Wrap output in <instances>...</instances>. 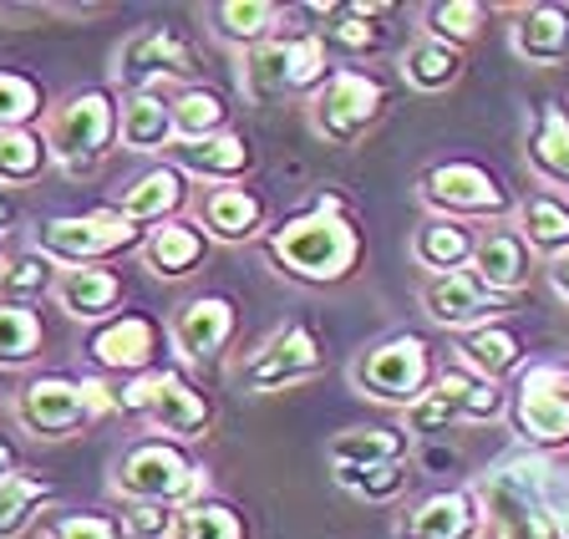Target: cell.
Here are the masks:
<instances>
[{"label": "cell", "mask_w": 569, "mask_h": 539, "mask_svg": "<svg viewBox=\"0 0 569 539\" xmlns=\"http://www.w3.org/2000/svg\"><path fill=\"white\" fill-rule=\"evenodd\" d=\"M417 193L422 204L442 219H503L519 209L513 189L503 183V173H493L488 163H473V158H448V163H432L417 179Z\"/></svg>", "instance_id": "30bf717a"}, {"label": "cell", "mask_w": 569, "mask_h": 539, "mask_svg": "<svg viewBox=\"0 0 569 539\" xmlns=\"http://www.w3.org/2000/svg\"><path fill=\"white\" fill-rule=\"evenodd\" d=\"M458 357H462V372L503 387V377H513L523 367V341L513 326L488 321V326H478V331L458 336Z\"/></svg>", "instance_id": "f1b7e54d"}, {"label": "cell", "mask_w": 569, "mask_h": 539, "mask_svg": "<svg viewBox=\"0 0 569 539\" xmlns=\"http://www.w3.org/2000/svg\"><path fill=\"white\" fill-rule=\"evenodd\" d=\"M280 21H284V11L274 0H219V6H209L213 37L239 47V51L264 47V41L280 31Z\"/></svg>", "instance_id": "4dcf8cb0"}, {"label": "cell", "mask_w": 569, "mask_h": 539, "mask_svg": "<svg viewBox=\"0 0 569 539\" xmlns=\"http://www.w3.org/2000/svg\"><path fill=\"white\" fill-rule=\"evenodd\" d=\"M331 77V51L316 37V26L300 31H274L264 47L244 51V92L254 102H274V97H310Z\"/></svg>", "instance_id": "8992f818"}, {"label": "cell", "mask_w": 569, "mask_h": 539, "mask_svg": "<svg viewBox=\"0 0 569 539\" xmlns=\"http://www.w3.org/2000/svg\"><path fill=\"white\" fill-rule=\"evenodd\" d=\"M16 224H21V204H16L11 189H0V244L16 234ZM0 270H6V254H0Z\"/></svg>", "instance_id": "7dc6e473"}, {"label": "cell", "mask_w": 569, "mask_h": 539, "mask_svg": "<svg viewBox=\"0 0 569 539\" xmlns=\"http://www.w3.org/2000/svg\"><path fill=\"white\" fill-rule=\"evenodd\" d=\"M402 539H483V509L473 489H438L402 519Z\"/></svg>", "instance_id": "7402d4cb"}, {"label": "cell", "mask_w": 569, "mask_h": 539, "mask_svg": "<svg viewBox=\"0 0 569 539\" xmlns=\"http://www.w3.org/2000/svg\"><path fill=\"white\" fill-rule=\"evenodd\" d=\"M183 209H189V179L173 163H158L148 173H138L118 199V214L128 224H138L142 234L153 224H168V219H183Z\"/></svg>", "instance_id": "44dd1931"}, {"label": "cell", "mask_w": 569, "mask_h": 539, "mask_svg": "<svg viewBox=\"0 0 569 539\" xmlns=\"http://www.w3.org/2000/svg\"><path fill=\"white\" fill-rule=\"evenodd\" d=\"M209 254V234H203L193 219H168V224H153L138 244V260L153 270L158 280H183L193 276Z\"/></svg>", "instance_id": "484cf974"}, {"label": "cell", "mask_w": 569, "mask_h": 539, "mask_svg": "<svg viewBox=\"0 0 569 539\" xmlns=\"http://www.w3.org/2000/svg\"><path fill=\"white\" fill-rule=\"evenodd\" d=\"M468 270H473L488 290H498V296L513 300L523 286H529V276H533V250L519 240V229L493 224V229H483V234H478L473 264H468Z\"/></svg>", "instance_id": "d4e9b609"}, {"label": "cell", "mask_w": 569, "mask_h": 539, "mask_svg": "<svg viewBox=\"0 0 569 539\" xmlns=\"http://www.w3.org/2000/svg\"><path fill=\"white\" fill-rule=\"evenodd\" d=\"M407 458V428H346L331 438L326 463L331 473L346 468H377V463H402Z\"/></svg>", "instance_id": "1f68e13d"}, {"label": "cell", "mask_w": 569, "mask_h": 539, "mask_svg": "<svg viewBox=\"0 0 569 539\" xmlns=\"http://www.w3.org/2000/svg\"><path fill=\"white\" fill-rule=\"evenodd\" d=\"M122 539H168L173 529V509H158V503H128L118 515Z\"/></svg>", "instance_id": "bcb514c9"}, {"label": "cell", "mask_w": 569, "mask_h": 539, "mask_svg": "<svg viewBox=\"0 0 569 539\" xmlns=\"http://www.w3.org/2000/svg\"><path fill=\"white\" fill-rule=\"evenodd\" d=\"M483 26H488L483 0H438V6H427L422 37H438V41H448V47L468 51V41L483 37Z\"/></svg>", "instance_id": "7bdbcfd3"}, {"label": "cell", "mask_w": 569, "mask_h": 539, "mask_svg": "<svg viewBox=\"0 0 569 539\" xmlns=\"http://www.w3.org/2000/svg\"><path fill=\"white\" fill-rule=\"evenodd\" d=\"M473 244L478 234L462 219H422V224L412 229V260L422 264L427 276H452V270H468L473 264Z\"/></svg>", "instance_id": "f546056e"}, {"label": "cell", "mask_w": 569, "mask_h": 539, "mask_svg": "<svg viewBox=\"0 0 569 539\" xmlns=\"http://www.w3.org/2000/svg\"><path fill=\"white\" fill-rule=\"evenodd\" d=\"M493 418H509V392L498 382L462 372V367H448V372H438L432 392L417 408H407V432H448L458 422H493Z\"/></svg>", "instance_id": "4fadbf2b"}, {"label": "cell", "mask_w": 569, "mask_h": 539, "mask_svg": "<svg viewBox=\"0 0 569 539\" xmlns=\"http://www.w3.org/2000/svg\"><path fill=\"white\" fill-rule=\"evenodd\" d=\"M513 51L529 67H565L569 61V6L539 0L513 11Z\"/></svg>", "instance_id": "4316f807"}, {"label": "cell", "mask_w": 569, "mask_h": 539, "mask_svg": "<svg viewBox=\"0 0 569 539\" xmlns=\"http://www.w3.org/2000/svg\"><path fill=\"white\" fill-rule=\"evenodd\" d=\"M11 473H16V443L0 432V479H11Z\"/></svg>", "instance_id": "681fc988"}, {"label": "cell", "mask_w": 569, "mask_h": 539, "mask_svg": "<svg viewBox=\"0 0 569 539\" xmlns=\"http://www.w3.org/2000/svg\"><path fill=\"white\" fill-rule=\"evenodd\" d=\"M264 254L280 276L300 280V286H341L361 264V229L346 214L341 199L320 193L310 209L280 219L264 234Z\"/></svg>", "instance_id": "6da1fadb"}, {"label": "cell", "mask_w": 569, "mask_h": 539, "mask_svg": "<svg viewBox=\"0 0 569 539\" xmlns=\"http://www.w3.org/2000/svg\"><path fill=\"white\" fill-rule=\"evenodd\" d=\"M41 539H122V525L118 515H102V509H77V515L51 519Z\"/></svg>", "instance_id": "f6af8a7d"}, {"label": "cell", "mask_w": 569, "mask_h": 539, "mask_svg": "<svg viewBox=\"0 0 569 539\" xmlns=\"http://www.w3.org/2000/svg\"><path fill=\"white\" fill-rule=\"evenodd\" d=\"M513 300L498 296V290H488L483 280L473 276V270H452V276H432L422 286V311L432 316L438 326H448V331H478V326L498 321V316L509 311Z\"/></svg>", "instance_id": "e0dca14e"}, {"label": "cell", "mask_w": 569, "mask_h": 539, "mask_svg": "<svg viewBox=\"0 0 569 539\" xmlns=\"http://www.w3.org/2000/svg\"><path fill=\"white\" fill-rule=\"evenodd\" d=\"M341 489H351L356 499H367V503H387L397 499V493L407 489V479H412V468L402 463H377V468H346V473H331Z\"/></svg>", "instance_id": "ee69618b"}, {"label": "cell", "mask_w": 569, "mask_h": 539, "mask_svg": "<svg viewBox=\"0 0 569 539\" xmlns=\"http://www.w3.org/2000/svg\"><path fill=\"white\" fill-rule=\"evenodd\" d=\"M513 214H519V240L533 254H549V260L569 254V199L565 193H529V199H519Z\"/></svg>", "instance_id": "d6a6232c"}, {"label": "cell", "mask_w": 569, "mask_h": 539, "mask_svg": "<svg viewBox=\"0 0 569 539\" xmlns=\"http://www.w3.org/2000/svg\"><path fill=\"white\" fill-rule=\"evenodd\" d=\"M168 539H249V525L234 503L224 499H193L173 509V529Z\"/></svg>", "instance_id": "ab89813d"}, {"label": "cell", "mask_w": 569, "mask_h": 539, "mask_svg": "<svg viewBox=\"0 0 569 539\" xmlns=\"http://www.w3.org/2000/svg\"><path fill=\"white\" fill-rule=\"evenodd\" d=\"M234 331H239V306L229 296H219V290H209V296H189L173 311V321H168V347L189 361V367L209 372V367L224 361Z\"/></svg>", "instance_id": "2e32d148"}, {"label": "cell", "mask_w": 569, "mask_h": 539, "mask_svg": "<svg viewBox=\"0 0 569 539\" xmlns=\"http://www.w3.org/2000/svg\"><path fill=\"white\" fill-rule=\"evenodd\" d=\"M168 163L193 183H209V189H229V183H244L254 173V143L244 132H213L203 143H173L168 148Z\"/></svg>", "instance_id": "ffe728a7"}, {"label": "cell", "mask_w": 569, "mask_h": 539, "mask_svg": "<svg viewBox=\"0 0 569 539\" xmlns=\"http://www.w3.org/2000/svg\"><path fill=\"white\" fill-rule=\"evenodd\" d=\"M118 397V412L138 418L142 428L153 432V438H168V443H193L203 432L213 428L219 408H213V397L193 382L189 372H178V367H158L148 377H132L122 382Z\"/></svg>", "instance_id": "3957f363"}, {"label": "cell", "mask_w": 569, "mask_h": 539, "mask_svg": "<svg viewBox=\"0 0 569 539\" xmlns=\"http://www.w3.org/2000/svg\"><path fill=\"white\" fill-rule=\"evenodd\" d=\"M173 102V132L178 143H203L213 132H229V102L213 87H183Z\"/></svg>", "instance_id": "74e56055"}, {"label": "cell", "mask_w": 569, "mask_h": 539, "mask_svg": "<svg viewBox=\"0 0 569 539\" xmlns=\"http://www.w3.org/2000/svg\"><path fill=\"white\" fill-rule=\"evenodd\" d=\"M107 412H118V397H112L107 382H97V377L41 372V377H26L11 397L16 428L41 438V443L77 438V432H87L97 418H107Z\"/></svg>", "instance_id": "7a4b0ae2"}, {"label": "cell", "mask_w": 569, "mask_h": 539, "mask_svg": "<svg viewBox=\"0 0 569 539\" xmlns=\"http://www.w3.org/2000/svg\"><path fill=\"white\" fill-rule=\"evenodd\" d=\"M112 493L128 503H158V509H183L203 493V468L193 463V453L183 443L168 438H138L132 448H122L112 463Z\"/></svg>", "instance_id": "5b68a950"}, {"label": "cell", "mask_w": 569, "mask_h": 539, "mask_svg": "<svg viewBox=\"0 0 569 539\" xmlns=\"http://www.w3.org/2000/svg\"><path fill=\"white\" fill-rule=\"evenodd\" d=\"M51 499H57V483L41 479V473L16 468L11 479H0V539H21Z\"/></svg>", "instance_id": "d590c367"}, {"label": "cell", "mask_w": 569, "mask_h": 539, "mask_svg": "<svg viewBox=\"0 0 569 539\" xmlns=\"http://www.w3.org/2000/svg\"><path fill=\"white\" fill-rule=\"evenodd\" d=\"M549 280H555V290L569 300V254H559V260H549Z\"/></svg>", "instance_id": "c3c4849f"}, {"label": "cell", "mask_w": 569, "mask_h": 539, "mask_svg": "<svg viewBox=\"0 0 569 539\" xmlns=\"http://www.w3.org/2000/svg\"><path fill=\"white\" fill-rule=\"evenodd\" d=\"M310 128L331 148H356L387 112V87L367 67H331V77L306 97Z\"/></svg>", "instance_id": "ba28073f"}, {"label": "cell", "mask_w": 569, "mask_h": 539, "mask_svg": "<svg viewBox=\"0 0 569 539\" xmlns=\"http://www.w3.org/2000/svg\"><path fill=\"white\" fill-rule=\"evenodd\" d=\"M199 72H203L199 47L178 26H138L118 47L122 92H163V82H193Z\"/></svg>", "instance_id": "7c38bea8"}, {"label": "cell", "mask_w": 569, "mask_h": 539, "mask_svg": "<svg viewBox=\"0 0 569 539\" xmlns=\"http://www.w3.org/2000/svg\"><path fill=\"white\" fill-rule=\"evenodd\" d=\"M51 290H57V264H51L41 250L6 254V270H0V300H11V306H36V300L51 296Z\"/></svg>", "instance_id": "60d3db41"}, {"label": "cell", "mask_w": 569, "mask_h": 539, "mask_svg": "<svg viewBox=\"0 0 569 539\" xmlns=\"http://www.w3.org/2000/svg\"><path fill=\"white\" fill-rule=\"evenodd\" d=\"M51 168V148L41 128H6L0 132V189H26Z\"/></svg>", "instance_id": "f35d334b"}, {"label": "cell", "mask_w": 569, "mask_h": 539, "mask_svg": "<svg viewBox=\"0 0 569 539\" xmlns=\"http://www.w3.org/2000/svg\"><path fill=\"white\" fill-rule=\"evenodd\" d=\"M82 351H87V361H92L97 372L132 382V377L158 372L163 326H158L153 316H142V311H118V316H107L102 326H92V336H87Z\"/></svg>", "instance_id": "9a60e30c"}, {"label": "cell", "mask_w": 569, "mask_h": 539, "mask_svg": "<svg viewBox=\"0 0 569 539\" xmlns=\"http://www.w3.org/2000/svg\"><path fill=\"white\" fill-rule=\"evenodd\" d=\"M118 87H82L47 108L41 138L51 148V163H61L67 173H92L118 148Z\"/></svg>", "instance_id": "277c9868"}, {"label": "cell", "mask_w": 569, "mask_h": 539, "mask_svg": "<svg viewBox=\"0 0 569 539\" xmlns=\"http://www.w3.org/2000/svg\"><path fill=\"white\" fill-rule=\"evenodd\" d=\"M118 143L128 153H168L178 143L173 102L163 92H122L118 102Z\"/></svg>", "instance_id": "83f0119b"}, {"label": "cell", "mask_w": 569, "mask_h": 539, "mask_svg": "<svg viewBox=\"0 0 569 539\" xmlns=\"http://www.w3.org/2000/svg\"><path fill=\"white\" fill-rule=\"evenodd\" d=\"M438 382V361H432V347L412 331H397L377 347H367L351 367V387L381 408H417Z\"/></svg>", "instance_id": "52a82bcc"}, {"label": "cell", "mask_w": 569, "mask_h": 539, "mask_svg": "<svg viewBox=\"0 0 569 539\" xmlns=\"http://www.w3.org/2000/svg\"><path fill=\"white\" fill-rule=\"evenodd\" d=\"M122 296H128V286H122V276L112 270V264H82V270H61L57 290H51V300H57L61 311H67L71 321H87V326H102L107 316H118Z\"/></svg>", "instance_id": "603a6c76"}, {"label": "cell", "mask_w": 569, "mask_h": 539, "mask_svg": "<svg viewBox=\"0 0 569 539\" xmlns=\"http://www.w3.org/2000/svg\"><path fill=\"white\" fill-rule=\"evenodd\" d=\"M529 163L539 179L565 189L569 199V108L565 102H545L539 108V122L529 132Z\"/></svg>", "instance_id": "836d02e7"}, {"label": "cell", "mask_w": 569, "mask_h": 539, "mask_svg": "<svg viewBox=\"0 0 569 539\" xmlns=\"http://www.w3.org/2000/svg\"><path fill=\"white\" fill-rule=\"evenodd\" d=\"M193 224L209 234V244H249L270 234V204H264L254 189L244 183H229V189H203L199 204H193Z\"/></svg>", "instance_id": "d6986e66"}, {"label": "cell", "mask_w": 569, "mask_h": 539, "mask_svg": "<svg viewBox=\"0 0 569 539\" xmlns=\"http://www.w3.org/2000/svg\"><path fill=\"white\" fill-rule=\"evenodd\" d=\"M47 87L21 67H0V132L6 128H36L47 118Z\"/></svg>", "instance_id": "b9f144b4"}, {"label": "cell", "mask_w": 569, "mask_h": 539, "mask_svg": "<svg viewBox=\"0 0 569 539\" xmlns=\"http://www.w3.org/2000/svg\"><path fill=\"white\" fill-rule=\"evenodd\" d=\"M47 347V326L36 316V306H11L0 300V372H21L41 357Z\"/></svg>", "instance_id": "8d00e7d4"}, {"label": "cell", "mask_w": 569, "mask_h": 539, "mask_svg": "<svg viewBox=\"0 0 569 539\" xmlns=\"http://www.w3.org/2000/svg\"><path fill=\"white\" fill-rule=\"evenodd\" d=\"M326 367V347H320V331L310 321H290L264 341L260 351H249V361L239 367V392L270 397L284 387H300Z\"/></svg>", "instance_id": "5bb4252c"}, {"label": "cell", "mask_w": 569, "mask_h": 539, "mask_svg": "<svg viewBox=\"0 0 569 539\" xmlns=\"http://www.w3.org/2000/svg\"><path fill=\"white\" fill-rule=\"evenodd\" d=\"M565 479H569V448H565Z\"/></svg>", "instance_id": "f907efd6"}, {"label": "cell", "mask_w": 569, "mask_h": 539, "mask_svg": "<svg viewBox=\"0 0 569 539\" xmlns=\"http://www.w3.org/2000/svg\"><path fill=\"white\" fill-rule=\"evenodd\" d=\"M509 422L529 448L565 453L569 448V367L539 361L509 392Z\"/></svg>", "instance_id": "8fae6325"}, {"label": "cell", "mask_w": 569, "mask_h": 539, "mask_svg": "<svg viewBox=\"0 0 569 539\" xmlns=\"http://www.w3.org/2000/svg\"><path fill=\"white\" fill-rule=\"evenodd\" d=\"M142 229L128 224L118 209H92V214H57L36 229V250L57 270H82V264H112L118 254H138Z\"/></svg>", "instance_id": "9c48e42d"}, {"label": "cell", "mask_w": 569, "mask_h": 539, "mask_svg": "<svg viewBox=\"0 0 569 539\" xmlns=\"http://www.w3.org/2000/svg\"><path fill=\"white\" fill-rule=\"evenodd\" d=\"M306 11L326 21V26H316V37L336 57H371L387 41V31L377 26L381 16H391L387 0H371V6H361V0H351V6H306Z\"/></svg>", "instance_id": "cb8c5ba5"}, {"label": "cell", "mask_w": 569, "mask_h": 539, "mask_svg": "<svg viewBox=\"0 0 569 539\" xmlns=\"http://www.w3.org/2000/svg\"><path fill=\"white\" fill-rule=\"evenodd\" d=\"M478 509H483V539H559L555 509L513 479L488 483L478 493Z\"/></svg>", "instance_id": "ac0fdd59"}, {"label": "cell", "mask_w": 569, "mask_h": 539, "mask_svg": "<svg viewBox=\"0 0 569 539\" xmlns=\"http://www.w3.org/2000/svg\"><path fill=\"white\" fill-rule=\"evenodd\" d=\"M462 67H468V57L438 37H417L402 51V82L417 87V92H448V87H458Z\"/></svg>", "instance_id": "e575fe53"}]
</instances>
